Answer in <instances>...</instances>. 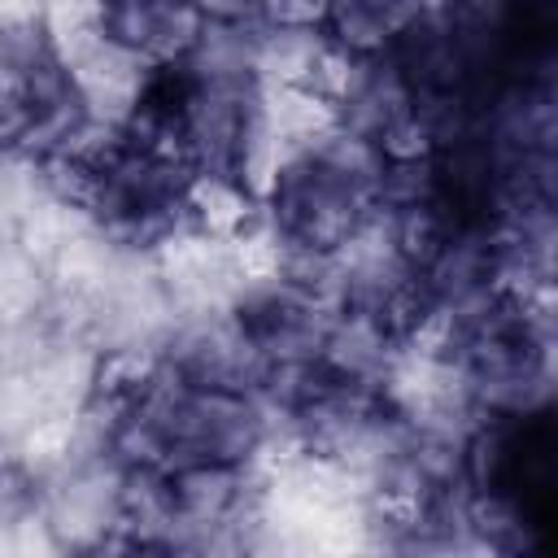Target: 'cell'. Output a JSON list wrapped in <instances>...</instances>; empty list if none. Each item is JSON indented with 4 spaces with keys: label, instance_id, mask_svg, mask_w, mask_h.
I'll use <instances>...</instances> for the list:
<instances>
[{
    "label": "cell",
    "instance_id": "obj_2",
    "mask_svg": "<svg viewBox=\"0 0 558 558\" xmlns=\"http://www.w3.org/2000/svg\"><path fill=\"white\" fill-rule=\"evenodd\" d=\"M179 214L183 227L227 244L240 231H248L253 222L266 218V205L231 174V170H214V166H196L183 187H179Z\"/></svg>",
    "mask_w": 558,
    "mask_h": 558
},
{
    "label": "cell",
    "instance_id": "obj_4",
    "mask_svg": "<svg viewBox=\"0 0 558 558\" xmlns=\"http://www.w3.org/2000/svg\"><path fill=\"white\" fill-rule=\"evenodd\" d=\"M331 0H257V22L275 31H323Z\"/></svg>",
    "mask_w": 558,
    "mask_h": 558
},
{
    "label": "cell",
    "instance_id": "obj_3",
    "mask_svg": "<svg viewBox=\"0 0 558 558\" xmlns=\"http://www.w3.org/2000/svg\"><path fill=\"white\" fill-rule=\"evenodd\" d=\"M166 366H170V357L157 353L153 344H140V340L109 344L96 353V362L87 371V405L105 410V418L113 423V418L140 410L157 392V384L166 379Z\"/></svg>",
    "mask_w": 558,
    "mask_h": 558
},
{
    "label": "cell",
    "instance_id": "obj_1",
    "mask_svg": "<svg viewBox=\"0 0 558 558\" xmlns=\"http://www.w3.org/2000/svg\"><path fill=\"white\" fill-rule=\"evenodd\" d=\"M209 31L201 0H100V35L140 65H187Z\"/></svg>",
    "mask_w": 558,
    "mask_h": 558
}]
</instances>
